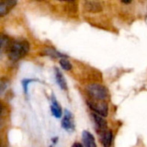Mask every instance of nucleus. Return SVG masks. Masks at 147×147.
<instances>
[{
  "instance_id": "nucleus-12",
  "label": "nucleus",
  "mask_w": 147,
  "mask_h": 147,
  "mask_svg": "<svg viewBox=\"0 0 147 147\" xmlns=\"http://www.w3.org/2000/svg\"><path fill=\"white\" fill-rule=\"evenodd\" d=\"M45 53H46V55H47L49 57H52V58H54V59L59 58L61 59L63 58H66V56L65 54L59 53V51H57L55 48H53V47H47V48H46Z\"/></svg>"
},
{
  "instance_id": "nucleus-4",
  "label": "nucleus",
  "mask_w": 147,
  "mask_h": 147,
  "mask_svg": "<svg viewBox=\"0 0 147 147\" xmlns=\"http://www.w3.org/2000/svg\"><path fill=\"white\" fill-rule=\"evenodd\" d=\"M61 127L67 132H73L75 130L74 117L69 110H65L64 117L61 121Z\"/></svg>"
},
{
  "instance_id": "nucleus-14",
  "label": "nucleus",
  "mask_w": 147,
  "mask_h": 147,
  "mask_svg": "<svg viewBox=\"0 0 147 147\" xmlns=\"http://www.w3.org/2000/svg\"><path fill=\"white\" fill-rule=\"evenodd\" d=\"M59 65L62 67V69H64L65 71H70L72 69V65L70 62V60H68L66 58H63L59 60Z\"/></svg>"
},
{
  "instance_id": "nucleus-10",
  "label": "nucleus",
  "mask_w": 147,
  "mask_h": 147,
  "mask_svg": "<svg viewBox=\"0 0 147 147\" xmlns=\"http://www.w3.org/2000/svg\"><path fill=\"white\" fill-rule=\"evenodd\" d=\"M54 76H55V80L57 84L59 86L60 89L66 90H67V84H66V80L64 77V75L62 74V72L59 71V68H54Z\"/></svg>"
},
{
  "instance_id": "nucleus-11",
  "label": "nucleus",
  "mask_w": 147,
  "mask_h": 147,
  "mask_svg": "<svg viewBox=\"0 0 147 147\" xmlns=\"http://www.w3.org/2000/svg\"><path fill=\"white\" fill-rule=\"evenodd\" d=\"M51 112L52 115L56 117V118H60L62 116V109L60 107V105L59 104L57 99L55 98V96H52L51 98Z\"/></svg>"
},
{
  "instance_id": "nucleus-2",
  "label": "nucleus",
  "mask_w": 147,
  "mask_h": 147,
  "mask_svg": "<svg viewBox=\"0 0 147 147\" xmlns=\"http://www.w3.org/2000/svg\"><path fill=\"white\" fill-rule=\"evenodd\" d=\"M85 90L88 96L90 97V100L98 101V102H105V100L109 97L108 90L102 84L95 83L87 85Z\"/></svg>"
},
{
  "instance_id": "nucleus-1",
  "label": "nucleus",
  "mask_w": 147,
  "mask_h": 147,
  "mask_svg": "<svg viewBox=\"0 0 147 147\" xmlns=\"http://www.w3.org/2000/svg\"><path fill=\"white\" fill-rule=\"evenodd\" d=\"M29 51V44L27 40H11L6 53L9 60L16 62L25 57Z\"/></svg>"
},
{
  "instance_id": "nucleus-3",
  "label": "nucleus",
  "mask_w": 147,
  "mask_h": 147,
  "mask_svg": "<svg viewBox=\"0 0 147 147\" xmlns=\"http://www.w3.org/2000/svg\"><path fill=\"white\" fill-rule=\"evenodd\" d=\"M87 104L92 111L102 117H106L109 114V106L106 102H98L90 99V101H87Z\"/></svg>"
},
{
  "instance_id": "nucleus-5",
  "label": "nucleus",
  "mask_w": 147,
  "mask_h": 147,
  "mask_svg": "<svg viewBox=\"0 0 147 147\" xmlns=\"http://www.w3.org/2000/svg\"><path fill=\"white\" fill-rule=\"evenodd\" d=\"M91 117L93 119V121L95 123V126H96L98 134L103 133L104 131H106L108 129V123H107L106 120L104 119V117H102L96 113H91Z\"/></svg>"
},
{
  "instance_id": "nucleus-17",
  "label": "nucleus",
  "mask_w": 147,
  "mask_h": 147,
  "mask_svg": "<svg viewBox=\"0 0 147 147\" xmlns=\"http://www.w3.org/2000/svg\"><path fill=\"white\" fill-rule=\"evenodd\" d=\"M71 147H84V145H83V144H81V143L75 142V143H73V145L71 146Z\"/></svg>"
},
{
  "instance_id": "nucleus-15",
  "label": "nucleus",
  "mask_w": 147,
  "mask_h": 147,
  "mask_svg": "<svg viewBox=\"0 0 147 147\" xmlns=\"http://www.w3.org/2000/svg\"><path fill=\"white\" fill-rule=\"evenodd\" d=\"M37 81L36 79H32V78H25L22 81V88H23V91L24 93L27 95L28 94V86L30 83L32 82H35Z\"/></svg>"
},
{
  "instance_id": "nucleus-13",
  "label": "nucleus",
  "mask_w": 147,
  "mask_h": 147,
  "mask_svg": "<svg viewBox=\"0 0 147 147\" xmlns=\"http://www.w3.org/2000/svg\"><path fill=\"white\" fill-rule=\"evenodd\" d=\"M1 53H3L4 51L7 50L8 47L9 46L11 40H9V38L6 35H4L3 34H1Z\"/></svg>"
},
{
  "instance_id": "nucleus-16",
  "label": "nucleus",
  "mask_w": 147,
  "mask_h": 147,
  "mask_svg": "<svg viewBox=\"0 0 147 147\" xmlns=\"http://www.w3.org/2000/svg\"><path fill=\"white\" fill-rule=\"evenodd\" d=\"M9 83L7 79H4V78H2L1 79V83H0V91H1V94H3L4 90H7L8 86H9Z\"/></svg>"
},
{
  "instance_id": "nucleus-7",
  "label": "nucleus",
  "mask_w": 147,
  "mask_h": 147,
  "mask_svg": "<svg viewBox=\"0 0 147 147\" xmlns=\"http://www.w3.org/2000/svg\"><path fill=\"white\" fill-rule=\"evenodd\" d=\"M84 7L85 10L90 13H98L102 10V5L98 1H85Z\"/></svg>"
},
{
  "instance_id": "nucleus-6",
  "label": "nucleus",
  "mask_w": 147,
  "mask_h": 147,
  "mask_svg": "<svg viewBox=\"0 0 147 147\" xmlns=\"http://www.w3.org/2000/svg\"><path fill=\"white\" fill-rule=\"evenodd\" d=\"M16 0H1L0 1V16L7 15L16 4Z\"/></svg>"
},
{
  "instance_id": "nucleus-9",
  "label": "nucleus",
  "mask_w": 147,
  "mask_h": 147,
  "mask_svg": "<svg viewBox=\"0 0 147 147\" xmlns=\"http://www.w3.org/2000/svg\"><path fill=\"white\" fill-rule=\"evenodd\" d=\"M82 140L84 147H96L94 136L86 130L83 131L82 133Z\"/></svg>"
},
{
  "instance_id": "nucleus-8",
  "label": "nucleus",
  "mask_w": 147,
  "mask_h": 147,
  "mask_svg": "<svg viewBox=\"0 0 147 147\" xmlns=\"http://www.w3.org/2000/svg\"><path fill=\"white\" fill-rule=\"evenodd\" d=\"M100 141L102 147H111L113 142V133L111 130L107 129L103 133L100 134Z\"/></svg>"
}]
</instances>
